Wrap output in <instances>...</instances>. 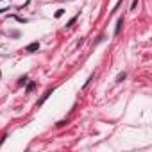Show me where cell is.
Returning a JSON list of instances; mask_svg holds the SVG:
<instances>
[{
	"label": "cell",
	"instance_id": "6da1fadb",
	"mask_svg": "<svg viewBox=\"0 0 152 152\" xmlns=\"http://www.w3.org/2000/svg\"><path fill=\"white\" fill-rule=\"evenodd\" d=\"M38 48H39V43L36 41V43H31V45H29L25 50H27V52H34V50H38Z\"/></svg>",
	"mask_w": 152,
	"mask_h": 152
},
{
	"label": "cell",
	"instance_id": "7a4b0ae2",
	"mask_svg": "<svg viewBox=\"0 0 152 152\" xmlns=\"http://www.w3.org/2000/svg\"><path fill=\"white\" fill-rule=\"evenodd\" d=\"M122 23H124V18H120V20H118V23H116V29H115V34H118V32H120V29H122Z\"/></svg>",
	"mask_w": 152,
	"mask_h": 152
},
{
	"label": "cell",
	"instance_id": "3957f363",
	"mask_svg": "<svg viewBox=\"0 0 152 152\" xmlns=\"http://www.w3.org/2000/svg\"><path fill=\"white\" fill-rule=\"evenodd\" d=\"M125 77H127V73H125V72H122V73H118V77H116V81H118V83H122V81H124Z\"/></svg>",
	"mask_w": 152,
	"mask_h": 152
},
{
	"label": "cell",
	"instance_id": "277c9868",
	"mask_svg": "<svg viewBox=\"0 0 152 152\" xmlns=\"http://www.w3.org/2000/svg\"><path fill=\"white\" fill-rule=\"evenodd\" d=\"M32 90H34V83H31V84H29V86H27V93H31V91H32Z\"/></svg>",
	"mask_w": 152,
	"mask_h": 152
},
{
	"label": "cell",
	"instance_id": "5b68a950",
	"mask_svg": "<svg viewBox=\"0 0 152 152\" xmlns=\"http://www.w3.org/2000/svg\"><path fill=\"white\" fill-rule=\"evenodd\" d=\"M136 6H138V0H132V6H131V9H136Z\"/></svg>",
	"mask_w": 152,
	"mask_h": 152
}]
</instances>
